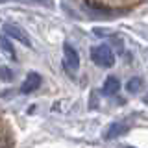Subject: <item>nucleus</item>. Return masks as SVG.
I'll return each mask as SVG.
<instances>
[{"mask_svg":"<svg viewBox=\"0 0 148 148\" xmlns=\"http://www.w3.org/2000/svg\"><path fill=\"white\" fill-rule=\"evenodd\" d=\"M128 130H130V122H128V120H117V122H113L108 130H106L104 137L106 139H115V137L124 135Z\"/></svg>","mask_w":148,"mask_h":148,"instance_id":"nucleus-4","label":"nucleus"},{"mask_svg":"<svg viewBox=\"0 0 148 148\" xmlns=\"http://www.w3.org/2000/svg\"><path fill=\"white\" fill-rule=\"evenodd\" d=\"M143 87V80L141 78H132L128 83H126V91L128 92H139Z\"/></svg>","mask_w":148,"mask_h":148,"instance_id":"nucleus-8","label":"nucleus"},{"mask_svg":"<svg viewBox=\"0 0 148 148\" xmlns=\"http://www.w3.org/2000/svg\"><path fill=\"white\" fill-rule=\"evenodd\" d=\"M22 4H37V6H52V0H17Z\"/></svg>","mask_w":148,"mask_h":148,"instance_id":"nucleus-10","label":"nucleus"},{"mask_svg":"<svg viewBox=\"0 0 148 148\" xmlns=\"http://www.w3.org/2000/svg\"><path fill=\"white\" fill-rule=\"evenodd\" d=\"M91 58H92V61L102 69H109V67L115 65V56H113V52H111V48L108 45L95 46V48L91 50Z\"/></svg>","mask_w":148,"mask_h":148,"instance_id":"nucleus-1","label":"nucleus"},{"mask_svg":"<svg viewBox=\"0 0 148 148\" xmlns=\"http://www.w3.org/2000/svg\"><path fill=\"white\" fill-rule=\"evenodd\" d=\"M2 32H4V35L18 41V43H22L24 46H32V39H30V35L26 34V30L21 28L18 24H15V22H4Z\"/></svg>","mask_w":148,"mask_h":148,"instance_id":"nucleus-2","label":"nucleus"},{"mask_svg":"<svg viewBox=\"0 0 148 148\" xmlns=\"http://www.w3.org/2000/svg\"><path fill=\"white\" fill-rule=\"evenodd\" d=\"M41 87V76L37 72H30L26 76V80L22 82L21 85V92H24V95H28V92H34Z\"/></svg>","mask_w":148,"mask_h":148,"instance_id":"nucleus-5","label":"nucleus"},{"mask_svg":"<svg viewBox=\"0 0 148 148\" xmlns=\"http://www.w3.org/2000/svg\"><path fill=\"white\" fill-rule=\"evenodd\" d=\"M0 76H2V80L6 82V83L13 80V72L9 71V69L6 67V65H2V67H0Z\"/></svg>","mask_w":148,"mask_h":148,"instance_id":"nucleus-9","label":"nucleus"},{"mask_svg":"<svg viewBox=\"0 0 148 148\" xmlns=\"http://www.w3.org/2000/svg\"><path fill=\"white\" fill-rule=\"evenodd\" d=\"M128 148H130V146H128Z\"/></svg>","mask_w":148,"mask_h":148,"instance_id":"nucleus-11","label":"nucleus"},{"mask_svg":"<svg viewBox=\"0 0 148 148\" xmlns=\"http://www.w3.org/2000/svg\"><path fill=\"white\" fill-rule=\"evenodd\" d=\"M63 65L69 71V74H74L78 71V67H80V54H78V50L69 43L63 45Z\"/></svg>","mask_w":148,"mask_h":148,"instance_id":"nucleus-3","label":"nucleus"},{"mask_svg":"<svg viewBox=\"0 0 148 148\" xmlns=\"http://www.w3.org/2000/svg\"><path fill=\"white\" fill-rule=\"evenodd\" d=\"M0 45H2V52H4V56H8L9 59H17L15 50H13L11 43L8 41V35H2V39H0Z\"/></svg>","mask_w":148,"mask_h":148,"instance_id":"nucleus-7","label":"nucleus"},{"mask_svg":"<svg viewBox=\"0 0 148 148\" xmlns=\"http://www.w3.org/2000/svg\"><path fill=\"white\" fill-rule=\"evenodd\" d=\"M119 89H120V82H119V78H115V76H108V78H106L104 85H102V92H104L106 96H113V95H117Z\"/></svg>","mask_w":148,"mask_h":148,"instance_id":"nucleus-6","label":"nucleus"}]
</instances>
